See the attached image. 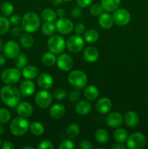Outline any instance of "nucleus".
<instances>
[{"instance_id": "obj_1", "label": "nucleus", "mask_w": 148, "mask_h": 149, "mask_svg": "<svg viewBox=\"0 0 148 149\" xmlns=\"http://www.w3.org/2000/svg\"><path fill=\"white\" fill-rule=\"evenodd\" d=\"M21 94L18 89L13 85L7 84L0 90L1 100L9 107H15L20 103Z\"/></svg>"}, {"instance_id": "obj_2", "label": "nucleus", "mask_w": 148, "mask_h": 149, "mask_svg": "<svg viewBox=\"0 0 148 149\" xmlns=\"http://www.w3.org/2000/svg\"><path fill=\"white\" fill-rule=\"evenodd\" d=\"M21 24L25 32L34 33L40 27V17L34 12H28L23 15Z\"/></svg>"}, {"instance_id": "obj_3", "label": "nucleus", "mask_w": 148, "mask_h": 149, "mask_svg": "<svg viewBox=\"0 0 148 149\" xmlns=\"http://www.w3.org/2000/svg\"><path fill=\"white\" fill-rule=\"evenodd\" d=\"M30 124L26 118L19 116L11 122L10 130L12 134L15 136H23L28 131Z\"/></svg>"}, {"instance_id": "obj_4", "label": "nucleus", "mask_w": 148, "mask_h": 149, "mask_svg": "<svg viewBox=\"0 0 148 149\" xmlns=\"http://www.w3.org/2000/svg\"><path fill=\"white\" fill-rule=\"evenodd\" d=\"M68 79L71 85L77 90L84 88L88 81L85 73L80 70H74L71 71L68 75Z\"/></svg>"}, {"instance_id": "obj_5", "label": "nucleus", "mask_w": 148, "mask_h": 149, "mask_svg": "<svg viewBox=\"0 0 148 149\" xmlns=\"http://www.w3.org/2000/svg\"><path fill=\"white\" fill-rule=\"evenodd\" d=\"M47 47L52 53L61 54L66 47V42L60 35L53 34L48 39Z\"/></svg>"}, {"instance_id": "obj_6", "label": "nucleus", "mask_w": 148, "mask_h": 149, "mask_svg": "<svg viewBox=\"0 0 148 149\" xmlns=\"http://www.w3.org/2000/svg\"><path fill=\"white\" fill-rule=\"evenodd\" d=\"M22 73L17 68H10L4 70L1 76L3 82L9 85H14L20 81Z\"/></svg>"}, {"instance_id": "obj_7", "label": "nucleus", "mask_w": 148, "mask_h": 149, "mask_svg": "<svg viewBox=\"0 0 148 149\" xmlns=\"http://www.w3.org/2000/svg\"><path fill=\"white\" fill-rule=\"evenodd\" d=\"M146 137L142 132H134L129 135L126 141V147L130 149H141L146 144Z\"/></svg>"}, {"instance_id": "obj_8", "label": "nucleus", "mask_w": 148, "mask_h": 149, "mask_svg": "<svg viewBox=\"0 0 148 149\" xmlns=\"http://www.w3.org/2000/svg\"><path fill=\"white\" fill-rule=\"evenodd\" d=\"M85 45V40L81 35H73L66 41V47L73 53H78L83 50Z\"/></svg>"}, {"instance_id": "obj_9", "label": "nucleus", "mask_w": 148, "mask_h": 149, "mask_svg": "<svg viewBox=\"0 0 148 149\" xmlns=\"http://www.w3.org/2000/svg\"><path fill=\"white\" fill-rule=\"evenodd\" d=\"M113 18L114 23L118 26H124L129 23L131 20L130 13L124 8H118L113 12Z\"/></svg>"}, {"instance_id": "obj_10", "label": "nucleus", "mask_w": 148, "mask_h": 149, "mask_svg": "<svg viewBox=\"0 0 148 149\" xmlns=\"http://www.w3.org/2000/svg\"><path fill=\"white\" fill-rule=\"evenodd\" d=\"M52 101V95L47 90H41L38 92L35 97L36 105L41 109H46L51 105Z\"/></svg>"}, {"instance_id": "obj_11", "label": "nucleus", "mask_w": 148, "mask_h": 149, "mask_svg": "<svg viewBox=\"0 0 148 149\" xmlns=\"http://www.w3.org/2000/svg\"><path fill=\"white\" fill-rule=\"evenodd\" d=\"M56 31L62 35H68L72 33L74 30V26L73 22L68 18L59 17L55 23Z\"/></svg>"}, {"instance_id": "obj_12", "label": "nucleus", "mask_w": 148, "mask_h": 149, "mask_svg": "<svg viewBox=\"0 0 148 149\" xmlns=\"http://www.w3.org/2000/svg\"><path fill=\"white\" fill-rule=\"evenodd\" d=\"M57 65L60 70L63 71H68L73 68L74 65V61L72 57L68 54H59L57 58Z\"/></svg>"}, {"instance_id": "obj_13", "label": "nucleus", "mask_w": 148, "mask_h": 149, "mask_svg": "<svg viewBox=\"0 0 148 149\" xmlns=\"http://www.w3.org/2000/svg\"><path fill=\"white\" fill-rule=\"evenodd\" d=\"M20 48L15 41H9L3 47L4 56L8 58H15L20 54Z\"/></svg>"}, {"instance_id": "obj_14", "label": "nucleus", "mask_w": 148, "mask_h": 149, "mask_svg": "<svg viewBox=\"0 0 148 149\" xmlns=\"http://www.w3.org/2000/svg\"><path fill=\"white\" fill-rule=\"evenodd\" d=\"M53 83V78L48 73H41L38 76L37 84L41 90H49L52 88Z\"/></svg>"}, {"instance_id": "obj_15", "label": "nucleus", "mask_w": 148, "mask_h": 149, "mask_svg": "<svg viewBox=\"0 0 148 149\" xmlns=\"http://www.w3.org/2000/svg\"><path fill=\"white\" fill-rule=\"evenodd\" d=\"M123 116L119 112H112L106 117V123L112 128H118L122 125Z\"/></svg>"}, {"instance_id": "obj_16", "label": "nucleus", "mask_w": 148, "mask_h": 149, "mask_svg": "<svg viewBox=\"0 0 148 149\" xmlns=\"http://www.w3.org/2000/svg\"><path fill=\"white\" fill-rule=\"evenodd\" d=\"M16 111H17V114L20 116L24 118L30 117L32 115L33 112V106L30 103L28 102L23 101L20 102L17 105L16 107Z\"/></svg>"}, {"instance_id": "obj_17", "label": "nucleus", "mask_w": 148, "mask_h": 149, "mask_svg": "<svg viewBox=\"0 0 148 149\" xmlns=\"http://www.w3.org/2000/svg\"><path fill=\"white\" fill-rule=\"evenodd\" d=\"M35 84L30 79H26L22 81L20 85V92L23 97H29L34 93Z\"/></svg>"}, {"instance_id": "obj_18", "label": "nucleus", "mask_w": 148, "mask_h": 149, "mask_svg": "<svg viewBox=\"0 0 148 149\" xmlns=\"http://www.w3.org/2000/svg\"><path fill=\"white\" fill-rule=\"evenodd\" d=\"M113 104L112 102L108 97H103L102 98L99 99L96 104V109L99 113L102 114H105V113H109L111 111Z\"/></svg>"}, {"instance_id": "obj_19", "label": "nucleus", "mask_w": 148, "mask_h": 149, "mask_svg": "<svg viewBox=\"0 0 148 149\" xmlns=\"http://www.w3.org/2000/svg\"><path fill=\"white\" fill-rule=\"evenodd\" d=\"M83 56H84V60L88 63H94L98 60L100 53L97 48L89 46L84 49Z\"/></svg>"}, {"instance_id": "obj_20", "label": "nucleus", "mask_w": 148, "mask_h": 149, "mask_svg": "<svg viewBox=\"0 0 148 149\" xmlns=\"http://www.w3.org/2000/svg\"><path fill=\"white\" fill-rule=\"evenodd\" d=\"M123 122L129 127H135L139 122V115L133 111H129L125 113L123 116Z\"/></svg>"}, {"instance_id": "obj_21", "label": "nucleus", "mask_w": 148, "mask_h": 149, "mask_svg": "<svg viewBox=\"0 0 148 149\" xmlns=\"http://www.w3.org/2000/svg\"><path fill=\"white\" fill-rule=\"evenodd\" d=\"M65 113V107L61 103H56L52 106L49 109V116L55 119L62 118Z\"/></svg>"}, {"instance_id": "obj_22", "label": "nucleus", "mask_w": 148, "mask_h": 149, "mask_svg": "<svg viewBox=\"0 0 148 149\" xmlns=\"http://www.w3.org/2000/svg\"><path fill=\"white\" fill-rule=\"evenodd\" d=\"M114 23L113 15L109 13H102L99 16V24L100 27L104 29H109L112 28Z\"/></svg>"}, {"instance_id": "obj_23", "label": "nucleus", "mask_w": 148, "mask_h": 149, "mask_svg": "<svg viewBox=\"0 0 148 149\" xmlns=\"http://www.w3.org/2000/svg\"><path fill=\"white\" fill-rule=\"evenodd\" d=\"M91 108H92V106L88 100H83L77 103L75 106V111L79 115L84 116V115L88 114L91 111Z\"/></svg>"}, {"instance_id": "obj_24", "label": "nucleus", "mask_w": 148, "mask_h": 149, "mask_svg": "<svg viewBox=\"0 0 148 149\" xmlns=\"http://www.w3.org/2000/svg\"><path fill=\"white\" fill-rule=\"evenodd\" d=\"M22 75L26 79H33L39 76V69L35 65H26L23 68Z\"/></svg>"}, {"instance_id": "obj_25", "label": "nucleus", "mask_w": 148, "mask_h": 149, "mask_svg": "<svg viewBox=\"0 0 148 149\" xmlns=\"http://www.w3.org/2000/svg\"><path fill=\"white\" fill-rule=\"evenodd\" d=\"M101 5L103 10L107 13H112L119 8L120 0H101Z\"/></svg>"}, {"instance_id": "obj_26", "label": "nucleus", "mask_w": 148, "mask_h": 149, "mask_svg": "<svg viewBox=\"0 0 148 149\" xmlns=\"http://www.w3.org/2000/svg\"><path fill=\"white\" fill-rule=\"evenodd\" d=\"M99 94H100V93H99L98 88L94 85H91V84L86 86L84 90V97L90 101L95 100L98 97Z\"/></svg>"}, {"instance_id": "obj_27", "label": "nucleus", "mask_w": 148, "mask_h": 149, "mask_svg": "<svg viewBox=\"0 0 148 149\" xmlns=\"http://www.w3.org/2000/svg\"><path fill=\"white\" fill-rule=\"evenodd\" d=\"M42 19L46 22H54L56 20L57 13L51 8H45L41 13Z\"/></svg>"}, {"instance_id": "obj_28", "label": "nucleus", "mask_w": 148, "mask_h": 149, "mask_svg": "<svg viewBox=\"0 0 148 149\" xmlns=\"http://www.w3.org/2000/svg\"><path fill=\"white\" fill-rule=\"evenodd\" d=\"M96 141L100 144H105L109 141V134L104 129H99L96 131L94 135Z\"/></svg>"}, {"instance_id": "obj_29", "label": "nucleus", "mask_w": 148, "mask_h": 149, "mask_svg": "<svg viewBox=\"0 0 148 149\" xmlns=\"http://www.w3.org/2000/svg\"><path fill=\"white\" fill-rule=\"evenodd\" d=\"M20 43L22 47L25 48H30L34 44V39L33 37L28 32L22 33L20 36Z\"/></svg>"}, {"instance_id": "obj_30", "label": "nucleus", "mask_w": 148, "mask_h": 149, "mask_svg": "<svg viewBox=\"0 0 148 149\" xmlns=\"http://www.w3.org/2000/svg\"><path fill=\"white\" fill-rule=\"evenodd\" d=\"M113 137H114L115 141L117 143H124L126 142L128 138L127 131L123 128H118L113 133Z\"/></svg>"}, {"instance_id": "obj_31", "label": "nucleus", "mask_w": 148, "mask_h": 149, "mask_svg": "<svg viewBox=\"0 0 148 149\" xmlns=\"http://www.w3.org/2000/svg\"><path fill=\"white\" fill-rule=\"evenodd\" d=\"M29 130L31 134H33L35 136H41L44 134L45 129L44 125L41 122H33L30 125Z\"/></svg>"}, {"instance_id": "obj_32", "label": "nucleus", "mask_w": 148, "mask_h": 149, "mask_svg": "<svg viewBox=\"0 0 148 149\" xmlns=\"http://www.w3.org/2000/svg\"><path fill=\"white\" fill-rule=\"evenodd\" d=\"M84 39L89 43H94L99 39V33L94 29H88L84 33Z\"/></svg>"}, {"instance_id": "obj_33", "label": "nucleus", "mask_w": 148, "mask_h": 149, "mask_svg": "<svg viewBox=\"0 0 148 149\" xmlns=\"http://www.w3.org/2000/svg\"><path fill=\"white\" fill-rule=\"evenodd\" d=\"M41 61L42 63L44 65L47 67H50L56 63L57 58L55 56V54L52 53L51 52H48L44 54L43 56H42Z\"/></svg>"}, {"instance_id": "obj_34", "label": "nucleus", "mask_w": 148, "mask_h": 149, "mask_svg": "<svg viewBox=\"0 0 148 149\" xmlns=\"http://www.w3.org/2000/svg\"><path fill=\"white\" fill-rule=\"evenodd\" d=\"M55 31H56V28H55V24L54 22L44 21V23L42 24L41 32L43 34L46 36H52L55 33Z\"/></svg>"}, {"instance_id": "obj_35", "label": "nucleus", "mask_w": 148, "mask_h": 149, "mask_svg": "<svg viewBox=\"0 0 148 149\" xmlns=\"http://www.w3.org/2000/svg\"><path fill=\"white\" fill-rule=\"evenodd\" d=\"M80 130H81L80 127L78 124H71L66 130L67 135L71 139H73V138H77L78 136V135L80 134Z\"/></svg>"}, {"instance_id": "obj_36", "label": "nucleus", "mask_w": 148, "mask_h": 149, "mask_svg": "<svg viewBox=\"0 0 148 149\" xmlns=\"http://www.w3.org/2000/svg\"><path fill=\"white\" fill-rule=\"evenodd\" d=\"M28 63V58L25 54L20 53L16 58H15V65L19 69H23L26 66Z\"/></svg>"}, {"instance_id": "obj_37", "label": "nucleus", "mask_w": 148, "mask_h": 149, "mask_svg": "<svg viewBox=\"0 0 148 149\" xmlns=\"http://www.w3.org/2000/svg\"><path fill=\"white\" fill-rule=\"evenodd\" d=\"M14 12V6L12 3L6 1L4 2L1 6V13L5 17H9L12 15Z\"/></svg>"}, {"instance_id": "obj_38", "label": "nucleus", "mask_w": 148, "mask_h": 149, "mask_svg": "<svg viewBox=\"0 0 148 149\" xmlns=\"http://www.w3.org/2000/svg\"><path fill=\"white\" fill-rule=\"evenodd\" d=\"M10 22L5 16L0 17V35L5 34L10 29Z\"/></svg>"}, {"instance_id": "obj_39", "label": "nucleus", "mask_w": 148, "mask_h": 149, "mask_svg": "<svg viewBox=\"0 0 148 149\" xmlns=\"http://www.w3.org/2000/svg\"><path fill=\"white\" fill-rule=\"evenodd\" d=\"M103 10H103V7L101 5V4L96 3V4L91 5V7H90L89 12L94 17H99L103 13Z\"/></svg>"}, {"instance_id": "obj_40", "label": "nucleus", "mask_w": 148, "mask_h": 149, "mask_svg": "<svg viewBox=\"0 0 148 149\" xmlns=\"http://www.w3.org/2000/svg\"><path fill=\"white\" fill-rule=\"evenodd\" d=\"M67 95H68L67 92L65 91L64 89H61V88L55 90L53 93V97H55L56 100H59V101L65 100V99L66 98Z\"/></svg>"}, {"instance_id": "obj_41", "label": "nucleus", "mask_w": 148, "mask_h": 149, "mask_svg": "<svg viewBox=\"0 0 148 149\" xmlns=\"http://www.w3.org/2000/svg\"><path fill=\"white\" fill-rule=\"evenodd\" d=\"M10 118H11V115L7 109H0V123H7L10 121Z\"/></svg>"}, {"instance_id": "obj_42", "label": "nucleus", "mask_w": 148, "mask_h": 149, "mask_svg": "<svg viewBox=\"0 0 148 149\" xmlns=\"http://www.w3.org/2000/svg\"><path fill=\"white\" fill-rule=\"evenodd\" d=\"M59 149H75V146L71 140H65L59 146Z\"/></svg>"}, {"instance_id": "obj_43", "label": "nucleus", "mask_w": 148, "mask_h": 149, "mask_svg": "<svg viewBox=\"0 0 148 149\" xmlns=\"http://www.w3.org/2000/svg\"><path fill=\"white\" fill-rule=\"evenodd\" d=\"M37 148L39 149H53L54 146L53 143L49 140H44L41 141L38 145Z\"/></svg>"}, {"instance_id": "obj_44", "label": "nucleus", "mask_w": 148, "mask_h": 149, "mask_svg": "<svg viewBox=\"0 0 148 149\" xmlns=\"http://www.w3.org/2000/svg\"><path fill=\"white\" fill-rule=\"evenodd\" d=\"M81 97V93L78 91V90H75L71 91V93L68 95V98L71 102H76L79 100Z\"/></svg>"}, {"instance_id": "obj_45", "label": "nucleus", "mask_w": 148, "mask_h": 149, "mask_svg": "<svg viewBox=\"0 0 148 149\" xmlns=\"http://www.w3.org/2000/svg\"><path fill=\"white\" fill-rule=\"evenodd\" d=\"M10 22L12 25H14V26H18L19 24H20L22 22V18L19 15L15 14L12 15L11 17L10 18Z\"/></svg>"}, {"instance_id": "obj_46", "label": "nucleus", "mask_w": 148, "mask_h": 149, "mask_svg": "<svg viewBox=\"0 0 148 149\" xmlns=\"http://www.w3.org/2000/svg\"><path fill=\"white\" fill-rule=\"evenodd\" d=\"M23 31V29L22 28V26H15V27H14L11 30V35L13 37H18V36H21Z\"/></svg>"}, {"instance_id": "obj_47", "label": "nucleus", "mask_w": 148, "mask_h": 149, "mask_svg": "<svg viewBox=\"0 0 148 149\" xmlns=\"http://www.w3.org/2000/svg\"><path fill=\"white\" fill-rule=\"evenodd\" d=\"M78 147L81 149H92L93 145L87 140H83L78 143Z\"/></svg>"}, {"instance_id": "obj_48", "label": "nucleus", "mask_w": 148, "mask_h": 149, "mask_svg": "<svg viewBox=\"0 0 148 149\" xmlns=\"http://www.w3.org/2000/svg\"><path fill=\"white\" fill-rule=\"evenodd\" d=\"M74 31H75V33L77 35L84 34V33L86 31L85 26H84V24H83L81 23H77L75 26V27H74Z\"/></svg>"}, {"instance_id": "obj_49", "label": "nucleus", "mask_w": 148, "mask_h": 149, "mask_svg": "<svg viewBox=\"0 0 148 149\" xmlns=\"http://www.w3.org/2000/svg\"><path fill=\"white\" fill-rule=\"evenodd\" d=\"M82 10H81V7H75L71 10V15L73 17H75V18H78L81 17L82 15Z\"/></svg>"}, {"instance_id": "obj_50", "label": "nucleus", "mask_w": 148, "mask_h": 149, "mask_svg": "<svg viewBox=\"0 0 148 149\" xmlns=\"http://www.w3.org/2000/svg\"><path fill=\"white\" fill-rule=\"evenodd\" d=\"M92 2V0H76V3L78 7L81 8H86L89 7Z\"/></svg>"}, {"instance_id": "obj_51", "label": "nucleus", "mask_w": 148, "mask_h": 149, "mask_svg": "<svg viewBox=\"0 0 148 149\" xmlns=\"http://www.w3.org/2000/svg\"><path fill=\"white\" fill-rule=\"evenodd\" d=\"M1 148L3 149H15V146L13 143H12L10 141H4L2 144H1Z\"/></svg>"}, {"instance_id": "obj_52", "label": "nucleus", "mask_w": 148, "mask_h": 149, "mask_svg": "<svg viewBox=\"0 0 148 149\" xmlns=\"http://www.w3.org/2000/svg\"><path fill=\"white\" fill-rule=\"evenodd\" d=\"M112 149H125L126 148V146L123 145V143H117L113 144L111 146Z\"/></svg>"}, {"instance_id": "obj_53", "label": "nucleus", "mask_w": 148, "mask_h": 149, "mask_svg": "<svg viewBox=\"0 0 148 149\" xmlns=\"http://www.w3.org/2000/svg\"><path fill=\"white\" fill-rule=\"evenodd\" d=\"M57 17H64L65 15V11L64 9L62 8H59L57 10Z\"/></svg>"}, {"instance_id": "obj_54", "label": "nucleus", "mask_w": 148, "mask_h": 149, "mask_svg": "<svg viewBox=\"0 0 148 149\" xmlns=\"http://www.w3.org/2000/svg\"><path fill=\"white\" fill-rule=\"evenodd\" d=\"M6 63V58L4 55H0V66H3Z\"/></svg>"}, {"instance_id": "obj_55", "label": "nucleus", "mask_w": 148, "mask_h": 149, "mask_svg": "<svg viewBox=\"0 0 148 149\" xmlns=\"http://www.w3.org/2000/svg\"><path fill=\"white\" fill-rule=\"evenodd\" d=\"M4 132H5V128L1 125V123H0V135H2L4 133Z\"/></svg>"}, {"instance_id": "obj_56", "label": "nucleus", "mask_w": 148, "mask_h": 149, "mask_svg": "<svg viewBox=\"0 0 148 149\" xmlns=\"http://www.w3.org/2000/svg\"><path fill=\"white\" fill-rule=\"evenodd\" d=\"M63 0H52V2H53L54 5H58V4H60Z\"/></svg>"}, {"instance_id": "obj_57", "label": "nucleus", "mask_w": 148, "mask_h": 149, "mask_svg": "<svg viewBox=\"0 0 148 149\" xmlns=\"http://www.w3.org/2000/svg\"><path fill=\"white\" fill-rule=\"evenodd\" d=\"M3 49V42L1 39H0V52Z\"/></svg>"}, {"instance_id": "obj_58", "label": "nucleus", "mask_w": 148, "mask_h": 149, "mask_svg": "<svg viewBox=\"0 0 148 149\" xmlns=\"http://www.w3.org/2000/svg\"><path fill=\"white\" fill-rule=\"evenodd\" d=\"M23 149H34V148H33V147H32V146H26L23 147Z\"/></svg>"}, {"instance_id": "obj_59", "label": "nucleus", "mask_w": 148, "mask_h": 149, "mask_svg": "<svg viewBox=\"0 0 148 149\" xmlns=\"http://www.w3.org/2000/svg\"><path fill=\"white\" fill-rule=\"evenodd\" d=\"M1 144H2V143H1V139H0V147L1 146Z\"/></svg>"}, {"instance_id": "obj_60", "label": "nucleus", "mask_w": 148, "mask_h": 149, "mask_svg": "<svg viewBox=\"0 0 148 149\" xmlns=\"http://www.w3.org/2000/svg\"><path fill=\"white\" fill-rule=\"evenodd\" d=\"M63 1H72V0H63Z\"/></svg>"}]
</instances>
